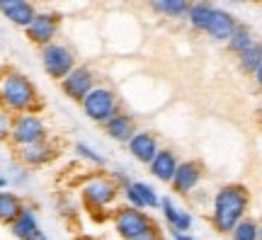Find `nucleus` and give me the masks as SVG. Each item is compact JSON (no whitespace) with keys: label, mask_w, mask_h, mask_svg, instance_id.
<instances>
[{"label":"nucleus","mask_w":262,"mask_h":240,"mask_svg":"<svg viewBox=\"0 0 262 240\" xmlns=\"http://www.w3.org/2000/svg\"><path fill=\"white\" fill-rule=\"evenodd\" d=\"M260 63H262V41L255 39L253 44L238 56V66H241V71H243V73L255 75V71L260 68Z\"/></svg>","instance_id":"obj_22"},{"label":"nucleus","mask_w":262,"mask_h":240,"mask_svg":"<svg viewBox=\"0 0 262 240\" xmlns=\"http://www.w3.org/2000/svg\"><path fill=\"white\" fill-rule=\"evenodd\" d=\"M160 240H170V238H163V235H160Z\"/></svg>","instance_id":"obj_35"},{"label":"nucleus","mask_w":262,"mask_h":240,"mask_svg":"<svg viewBox=\"0 0 262 240\" xmlns=\"http://www.w3.org/2000/svg\"><path fill=\"white\" fill-rule=\"evenodd\" d=\"M160 211H163V219H165V223L170 226L172 235L187 233L189 228H192V223H194V216H192L187 209L178 206L172 197H160Z\"/></svg>","instance_id":"obj_13"},{"label":"nucleus","mask_w":262,"mask_h":240,"mask_svg":"<svg viewBox=\"0 0 262 240\" xmlns=\"http://www.w3.org/2000/svg\"><path fill=\"white\" fill-rule=\"evenodd\" d=\"M136 131H139L136 119L131 117L129 112H119V114H114L112 119L104 124V134H107L112 141H117V143H124V146L134 139Z\"/></svg>","instance_id":"obj_16"},{"label":"nucleus","mask_w":262,"mask_h":240,"mask_svg":"<svg viewBox=\"0 0 262 240\" xmlns=\"http://www.w3.org/2000/svg\"><path fill=\"white\" fill-rule=\"evenodd\" d=\"M39 58H41V68H44V73L49 78H54V80H63L66 75L73 71L75 66H78V58H75V51L68 44L63 41H54V44H49L39 51Z\"/></svg>","instance_id":"obj_7"},{"label":"nucleus","mask_w":262,"mask_h":240,"mask_svg":"<svg viewBox=\"0 0 262 240\" xmlns=\"http://www.w3.org/2000/svg\"><path fill=\"white\" fill-rule=\"evenodd\" d=\"M260 240H262V223H260Z\"/></svg>","instance_id":"obj_34"},{"label":"nucleus","mask_w":262,"mask_h":240,"mask_svg":"<svg viewBox=\"0 0 262 240\" xmlns=\"http://www.w3.org/2000/svg\"><path fill=\"white\" fill-rule=\"evenodd\" d=\"M178 167H180L178 153H175L172 148H160L158 156L153 158V163L148 165V170H150V175L156 177L158 182L170 185V182H172V177H175V172H178Z\"/></svg>","instance_id":"obj_15"},{"label":"nucleus","mask_w":262,"mask_h":240,"mask_svg":"<svg viewBox=\"0 0 262 240\" xmlns=\"http://www.w3.org/2000/svg\"><path fill=\"white\" fill-rule=\"evenodd\" d=\"M231 240H260V221L255 219H243V221L231 231Z\"/></svg>","instance_id":"obj_26"},{"label":"nucleus","mask_w":262,"mask_h":240,"mask_svg":"<svg viewBox=\"0 0 262 240\" xmlns=\"http://www.w3.org/2000/svg\"><path fill=\"white\" fill-rule=\"evenodd\" d=\"M255 83H257V88H262V63H260V68H257V71H255Z\"/></svg>","instance_id":"obj_28"},{"label":"nucleus","mask_w":262,"mask_h":240,"mask_svg":"<svg viewBox=\"0 0 262 240\" xmlns=\"http://www.w3.org/2000/svg\"><path fill=\"white\" fill-rule=\"evenodd\" d=\"M126 150H129V156L141 163V165H150L153 163V158L158 156L160 150V143H158V136L153 134V131H146V129H139L134 134V139L126 143Z\"/></svg>","instance_id":"obj_12"},{"label":"nucleus","mask_w":262,"mask_h":240,"mask_svg":"<svg viewBox=\"0 0 262 240\" xmlns=\"http://www.w3.org/2000/svg\"><path fill=\"white\" fill-rule=\"evenodd\" d=\"M189 5L192 3H185V0H156V3H150V10L168 19H187Z\"/></svg>","instance_id":"obj_20"},{"label":"nucleus","mask_w":262,"mask_h":240,"mask_svg":"<svg viewBox=\"0 0 262 240\" xmlns=\"http://www.w3.org/2000/svg\"><path fill=\"white\" fill-rule=\"evenodd\" d=\"M112 226L122 240H160V231L148 211L119 206L112 213Z\"/></svg>","instance_id":"obj_3"},{"label":"nucleus","mask_w":262,"mask_h":240,"mask_svg":"<svg viewBox=\"0 0 262 240\" xmlns=\"http://www.w3.org/2000/svg\"><path fill=\"white\" fill-rule=\"evenodd\" d=\"M8 187V177L3 175V170H0V189H5Z\"/></svg>","instance_id":"obj_31"},{"label":"nucleus","mask_w":262,"mask_h":240,"mask_svg":"<svg viewBox=\"0 0 262 240\" xmlns=\"http://www.w3.org/2000/svg\"><path fill=\"white\" fill-rule=\"evenodd\" d=\"M95 88H97V73H95L90 66H83V63L75 66L73 71L61 80V93H63L68 100L78 102V104L93 93Z\"/></svg>","instance_id":"obj_9"},{"label":"nucleus","mask_w":262,"mask_h":240,"mask_svg":"<svg viewBox=\"0 0 262 240\" xmlns=\"http://www.w3.org/2000/svg\"><path fill=\"white\" fill-rule=\"evenodd\" d=\"M58 32H61V15L51 12V10H37V17L25 29L27 39L32 44H37L39 49L58 41Z\"/></svg>","instance_id":"obj_8"},{"label":"nucleus","mask_w":262,"mask_h":240,"mask_svg":"<svg viewBox=\"0 0 262 240\" xmlns=\"http://www.w3.org/2000/svg\"><path fill=\"white\" fill-rule=\"evenodd\" d=\"M129 187L136 192L143 211H146V209H150V211H153V209H160V197H158V192H156V187H150L148 182H141V180H131Z\"/></svg>","instance_id":"obj_23"},{"label":"nucleus","mask_w":262,"mask_h":240,"mask_svg":"<svg viewBox=\"0 0 262 240\" xmlns=\"http://www.w3.org/2000/svg\"><path fill=\"white\" fill-rule=\"evenodd\" d=\"M25 206H27V204L19 199V194L0 189V223L12 226V223L17 221V216L22 213V209H25Z\"/></svg>","instance_id":"obj_19"},{"label":"nucleus","mask_w":262,"mask_h":240,"mask_svg":"<svg viewBox=\"0 0 262 240\" xmlns=\"http://www.w3.org/2000/svg\"><path fill=\"white\" fill-rule=\"evenodd\" d=\"M29 240H49V235H47L44 231H37V233H34V235H32Z\"/></svg>","instance_id":"obj_29"},{"label":"nucleus","mask_w":262,"mask_h":240,"mask_svg":"<svg viewBox=\"0 0 262 240\" xmlns=\"http://www.w3.org/2000/svg\"><path fill=\"white\" fill-rule=\"evenodd\" d=\"M73 153L80 160H85L88 165H93V167H107V158L97 150V148H93L90 143H85V141H78L73 146Z\"/></svg>","instance_id":"obj_24"},{"label":"nucleus","mask_w":262,"mask_h":240,"mask_svg":"<svg viewBox=\"0 0 262 240\" xmlns=\"http://www.w3.org/2000/svg\"><path fill=\"white\" fill-rule=\"evenodd\" d=\"M214 10H216V5H211V3H192L189 5V15H187L189 27L194 29V32H204L206 34V27H209V22L214 17Z\"/></svg>","instance_id":"obj_21"},{"label":"nucleus","mask_w":262,"mask_h":240,"mask_svg":"<svg viewBox=\"0 0 262 240\" xmlns=\"http://www.w3.org/2000/svg\"><path fill=\"white\" fill-rule=\"evenodd\" d=\"M75 240H93V238H85V235H83V238H75Z\"/></svg>","instance_id":"obj_33"},{"label":"nucleus","mask_w":262,"mask_h":240,"mask_svg":"<svg viewBox=\"0 0 262 240\" xmlns=\"http://www.w3.org/2000/svg\"><path fill=\"white\" fill-rule=\"evenodd\" d=\"M0 12L3 17H8L15 27L27 29L32 19L37 17V8L27 0H0Z\"/></svg>","instance_id":"obj_14"},{"label":"nucleus","mask_w":262,"mask_h":240,"mask_svg":"<svg viewBox=\"0 0 262 240\" xmlns=\"http://www.w3.org/2000/svg\"><path fill=\"white\" fill-rule=\"evenodd\" d=\"M172 240H194L189 233H182V235H172Z\"/></svg>","instance_id":"obj_30"},{"label":"nucleus","mask_w":262,"mask_h":240,"mask_svg":"<svg viewBox=\"0 0 262 240\" xmlns=\"http://www.w3.org/2000/svg\"><path fill=\"white\" fill-rule=\"evenodd\" d=\"M10 231H12V235L17 240H29L37 231H41V228H39V219H37L34 206H25L22 213L17 216V221L10 226Z\"/></svg>","instance_id":"obj_18"},{"label":"nucleus","mask_w":262,"mask_h":240,"mask_svg":"<svg viewBox=\"0 0 262 240\" xmlns=\"http://www.w3.org/2000/svg\"><path fill=\"white\" fill-rule=\"evenodd\" d=\"M255 41V37H253V32H250V27H245V25H238V29L233 32V37L228 39V51L231 54H235V56H241L245 51V49L250 47Z\"/></svg>","instance_id":"obj_25"},{"label":"nucleus","mask_w":262,"mask_h":240,"mask_svg":"<svg viewBox=\"0 0 262 240\" xmlns=\"http://www.w3.org/2000/svg\"><path fill=\"white\" fill-rule=\"evenodd\" d=\"M202 177H204V167L199 160H180V167L175 177H172V192L180 194V197H189L196 187L202 185Z\"/></svg>","instance_id":"obj_11"},{"label":"nucleus","mask_w":262,"mask_h":240,"mask_svg":"<svg viewBox=\"0 0 262 240\" xmlns=\"http://www.w3.org/2000/svg\"><path fill=\"white\" fill-rule=\"evenodd\" d=\"M12 114L10 112H5L3 107H0V139H8L10 136V129H12Z\"/></svg>","instance_id":"obj_27"},{"label":"nucleus","mask_w":262,"mask_h":240,"mask_svg":"<svg viewBox=\"0 0 262 240\" xmlns=\"http://www.w3.org/2000/svg\"><path fill=\"white\" fill-rule=\"evenodd\" d=\"M0 107L10 112L12 117L39 112L41 97L37 85L19 71H3L0 73Z\"/></svg>","instance_id":"obj_2"},{"label":"nucleus","mask_w":262,"mask_h":240,"mask_svg":"<svg viewBox=\"0 0 262 240\" xmlns=\"http://www.w3.org/2000/svg\"><path fill=\"white\" fill-rule=\"evenodd\" d=\"M119 185L114 182L110 175H90L83 180L80 185V199H83L85 209L95 216L104 213L110 206H114V202L119 199Z\"/></svg>","instance_id":"obj_4"},{"label":"nucleus","mask_w":262,"mask_h":240,"mask_svg":"<svg viewBox=\"0 0 262 240\" xmlns=\"http://www.w3.org/2000/svg\"><path fill=\"white\" fill-rule=\"evenodd\" d=\"M248 206H250V192L245 185L231 182L219 187L211 199V226L219 233L231 235L235 226L248 219Z\"/></svg>","instance_id":"obj_1"},{"label":"nucleus","mask_w":262,"mask_h":240,"mask_svg":"<svg viewBox=\"0 0 262 240\" xmlns=\"http://www.w3.org/2000/svg\"><path fill=\"white\" fill-rule=\"evenodd\" d=\"M80 110L90 121L95 124H107L114 114H119V97L110 85H97L93 93L88 95L83 102H80Z\"/></svg>","instance_id":"obj_6"},{"label":"nucleus","mask_w":262,"mask_h":240,"mask_svg":"<svg viewBox=\"0 0 262 240\" xmlns=\"http://www.w3.org/2000/svg\"><path fill=\"white\" fill-rule=\"evenodd\" d=\"M51 139L49 136V124L39 112H27V114H17L12 119V129H10L8 141L12 143V148H25L39 141Z\"/></svg>","instance_id":"obj_5"},{"label":"nucleus","mask_w":262,"mask_h":240,"mask_svg":"<svg viewBox=\"0 0 262 240\" xmlns=\"http://www.w3.org/2000/svg\"><path fill=\"white\" fill-rule=\"evenodd\" d=\"M61 153V148L54 143L51 139L47 141H39V143H32V146L17 148L15 156H17L19 165L25 170H39V167H47L49 163H54Z\"/></svg>","instance_id":"obj_10"},{"label":"nucleus","mask_w":262,"mask_h":240,"mask_svg":"<svg viewBox=\"0 0 262 240\" xmlns=\"http://www.w3.org/2000/svg\"><path fill=\"white\" fill-rule=\"evenodd\" d=\"M238 25H241V22H238L228 10L216 8L214 17H211L209 27H206V34L214 39V41H224V44H228V39L233 37V32L238 29Z\"/></svg>","instance_id":"obj_17"},{"label":"nucleus","mask_w":262,"mask_h":240,"mask_svg":"<svg viewBox=\"0 0 262 240\" xmlns=\"http://www.w3.org/2000/svg\"><path fill=\"white\" fill-rule=\"evenodd\" d=\"M257 119L262 121V104H260V107H257Z\"/></svg>","instance_id":"obj_32"}]
</instances>
